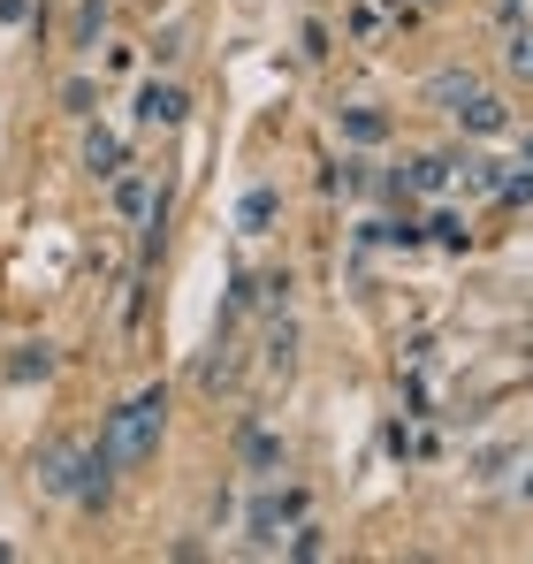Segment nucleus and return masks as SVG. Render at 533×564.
<instances>
[{
    "instance_id": "nucleus-1",
    "label": "nucleus",
    "mask_w": 533,
    "mask_h": 564,
    "mask_svg": "<svg viewBox=\"0 0 533 564\" xmlns=\"http://www.w3.org/2000/svg\"><path fill=\"white\" fill-rule=\"evenodd\" d=\"M99 443L115 451V466H122V473L153 466V458H161V443H168V389H138L122 412H107Z\"/></svg>"
},
{
    "instance_id": "nucleus-2",
    "label": "nucleus",
    "mask_w": 533,
    "mask_h": 564,
    "mask_svg": "<svg viewBox=\"0 0 533 564\" xmlns=\"http://www.w3.org/2000/svg\"><path fill=\"white\" fill-rule=\"evenodd\" d=\"M297 519H305V488H260L244 511V534H252V550H282V534Z\"/></svg>"
},
{
    "instance_id": "nucleus-3",
    "label": "nucleus",
    "mask_w": 533,
    "mask_h": 564,
    "mask_svg": "<svg viewBox=\"0 0 533 564\" xmlns=\"http://www.w3.org/2000/svg\"><path fill=\"white\" fill-rule=\"evenodd\" d=\"M115 451H107V443H85V451H77V480H69V503H77V511H107V503H115Z\"/></svg>"
},
{
    "instance_id": "nucleus-4",
    "label": "nucleus",
    "mask_w": 533,
    "mask_h": 564,
    "mask_svg": "<svg viewBox=\"0 0 533 564\" xmlns=\"http://www.w3.org/2000/svg\"><path fill=\"white\" fill-rule=\"evenodd\" d=\"M77 451H85V443H62V435H54V443H39V458H31V480H39V496H62V503H69Z\"/></svg>"
},
{
    "instance_id": "nucleus-5",
    "label": "nucleus",
    "mask_w": 533,
    "mask_h": 564,
    "mask_svg": "<svg viewBox=\"0 0 533 564\" xmlns=\"http://www.w3.org/2000/svg\"><path fill=\"white\" fill-rule=\"evenodd\" d=\"M449 122H457L465 138H503V130H511V99H503V93H488V85H480V93L465 99V107H457Z\"/></svg>"
},
{
    "instance_id": "nucleus-6",
    "label": "nucleus",
    "mask_w": 533,
    "mask_h": 564,
    "mask_svg": "<svg viewBox=\"0 0 533 564\" xmlns=\"http://www.w3.org/2000/svg\"><path fill=\"white\" fill-rule=\"evenodd\" d=\"M183 115H191V93L168 85V77H153V85L138 93V122H145V130H183Z\"/></svg>"
},
{
    "instance_id": "nucleus-7",
    "label": "nucleus",
    "mask_w": 533,
    "mask_h": 564,
    "mask_svg": "<svg viewBox=\"0 0 533 564\" xmlns=\"http://www.w3.org/2000/svg\"><path fill=\"white\" fill-rule=\"evenodd\" d=\"M472 93H480V69H465V62H443V69L420 85V99H427L435 115H457V107H465Z\"/></svg>"
},
{
    "instance_id": "nucleus-8",
    "label": "nucleus",
    "mask_w": 533,
    "mask_h": 564,
    "mask_svg": "<svg viewBox=\"0 0 533 564\" xmlns=\"http://www.w3.org/2000/svg\"><path fill=\"white\" fill-rule=\"evenodd\" d=\"M449 191H457V198H496V191H503V161H488V153H449Z\"/></svg>"
},
{
    "instance_id": "nucleus-9",
    "label": "nucleus",
    "mask_w": 533,
    "mask_h": 564,
    "mask_svg": "<svg viewBox=\"0 0 533 564\" xmlns=\"http://www.w3.org/2000/svg\"><path fill=\"white\" fill-rule=\"evenodd\" d=\"M122 169H130V145H122L115 130L91 122V130H85V176H91V184H115Z\"/></svg>"
},
{
    "instance_id": "nucleus-10",
    "label": "nucleus",
    "mask_w": 533,
    "mask_h": 564,
    "mask_svg": "<svg viewBox=\"0 0 533 564\" xmlns=\"http://www.w3.org/2000/svg\"><path fill=\"white\" fill-rule=\"evenodd\" d=\"M336 130H344V145H389V115L381 107H366V99H351V107H336Z\"/></svg>"
},
{
    "instance_id": "nucleus-11",
    "label": "nucleus",
    "mask_w": 533,
    "mask_h": 564,
    "mask_svg": "<svg viewBox=\"0 0 533 564\" xmlns=\"http://www.w3.org/2000/svg\"><path fill=\"white\" fill-rule=\"evenodd\" d=\"M237 458H244V473H260V480H274L290 451H282V435H274V427H244V435H237Z\"/></svg>"
},
{
    "instance_id": "nucleus-12",
    "label": "nucleus",
    "mask_w": 533,
    "mask_h": 564,
    "mask_svg": "<svg viewBox=\"0 0 533 564\" xmlns=\"http://www.w3.org/2000/svg\"><path fill=\"white\" fill-rule=\"evenodd\" d=\"M274 214H282V191H274V184H252L244 198H237V229H244V237H266Z\"/></svg>"
},
{
    "instance_id": "nucleus-13",
    "label": "nucleus",
    "mask_w": 533,
    "mask_h": 564,
    "mask_svg": "<svg viewBox=\"0 0 533 564\" xmlns=\"http://www.w3.org/2000/svg\"><path fill=\"white\" fill-rule=\"evenodd\" d=\"M107 23H115V0H77V15H69V46H77V54L99 46V39H107Z\"/></svg>"
},
{
    "instance_id": "nucleus-14",
    "label": "nucleus",
    "mask_w": 533,
    "mask_h": 564,
    "mask_svg": "<svg viewBox=\"0 0 533 564\" xmlns=\"http://www.w3.org/2000/svg\"><path fill=\"white\" fill-rule=\"evenodd\" d=\"M503 69L533 85V15H519V23H511V39H503Z\"/></svg>"
},
{
    "instance_id": "nucleus-15",
    "label": "nucleus",
    "mask_w": 533,
    "mask_h": 564,
    "mask_svg": "<svg viewBox=\"0 0 533 564\" xmlns=\"http://www.w3.org/2000/svg\"><path fill=\"white\" fill-rule=\"evenodd\" d=\"M420 229H427L435 245H449V252H465V245H472V229H465V214H449V206H435V214H427Z\"/></svg>"
},
{
    "instance_id": "nucleus-16",
    "label": "nucleus",
    "mask_w": 533,
    "mask_h": 564,
    "mask_svg": "<svg viewBox=\"0 0 533 564\" xmlns=\"http://www.w3.org/2000/svg\"><path fill=\"white\" fill-rule=\"evenodd\" d=\"M297 367V328L274 313V336H266V375H290Z\"/></svg>"
},
{
    "instance_id": "nucleus-17",
    "label": "nucleus",
    "mask_w": 533,
    "mask_h": 564,
    "mask_svg": "<svg viewBox=\"0 0 533 564\" xmlns=\"http://www.w3.org/2000/svg\"><path fill=\"white\" fill-rule=\"evenodd\" d=\"M8 375H15V381H46V375H54V344H23V351L8 359Z\"/></svg>"
},
{
    "instance_id": "nucleus-18",
    "label": "nucleus",
    "mask_w": 533,
    "mask_h": 564,
    "mask_svg": "<svg viewBox=\"0 0 533 564\" xmlns=\"http://www.w3.org/2000/svg\"><path fill=\"white\" fill-rule=\"evenodd\" d=\"M237 375H244V359H237V351H221V359H206V367H198V389H206V397H221V389H237Z\"/></svg>"
},
{
    "instance_id": "nucleus-19",
    "label": "nucleus",
    "mask_w": 533,
    "mask_h": 564,
    "mask_svg": "<svg viewBox=\"0 0 533 564\" xmlns=\"http://www.w3.org/2000/svg\"><path fill=\"white\" fill-rule=\"evenodd\" d=\"M496 198H511V206H533V169L519 161V169H503V191Z\"/></svg>"
},
{
    "instance_id": "nucleus-20",
    "label": "nucleus",
    "mask_w": 533,
    "mask_h": 564,
    "mask_svg": "<svg viewBox=\"0 0 533 564\" xmlns=\"http://www.w3.org/2000/svg\"><path fill=\"white\" fill-rule=\"evenodd\" d=\"M91 99H99V93H91L85 77H69V85H62V107H69V115H91Z\"/></svg>"
},
{
    "instance_id": "nucleus-21",
    "label": "nucleus",
    "mask_w": 533,
    "mask_h": 564,
    "mask_svg": "<svg viewBox=\"0 0 533 564\" xmlns=\"http://www.w3.org/2000/svg\"><path fill=\"white\" fill-rule=\"evenodd\" d=\"M336 191H366V161H344L336 169Z\"/></svg>"
},
{
    "instance_id": "nucleus-22",
    "label": "nucleus",
    "mask_w": 533,
    "mask_h": 564,
    "mask_svg": "<svg viewBox=\"0 0 533 564\" xmlns=\"http://www.w3.org/2000/svg\"><path fill=\"white\" fill-rule=\"evenodd\" d=\"M0 23H31V0H0Z\"/></svg>"
},
{
    "instance_id": "nucleus-23",
    "label": "nucleus",
    "mask_w": 533,
    "mask_h": 564,
    "mask_svg": "<svg viewBox=\"0 0 533 564\" xmlns=\"http://www.w3.org/2000/svg\"><path fill=\"white\" fill-rule=\"evenodd\" d=\"M0 564H15V542H0Z\"/></svg>"
},
{
    "instance_id": "nucleus-24",
    "label": "nucleus",
    "mask_w": 533,
    "mask_h": 564,
    "mask_svg": "<svg viewBox=\"0 0 533 564\" xmlns=\"http://www.w3.org/2000/svg\"><path fill=\"white\" fill-rule=\"evenodd\" d=\"M412 8H443V0H412Z\"/></svg>"
},
{
    "instance_id": "nucleus-25",
    "label": "nucleus",
    "mask_w": 533,
    "mask_h": 564,
    "mask_svg": "<svg viewBox=\"0 0 533 564\" xmlns=\"http://www.w3.org/2000/svg\"><path fill=\"white\" fill-rule=\"evenodd\" d=\"M526 169H533V138H526Z\"/></svg>"
}]
</instances>
